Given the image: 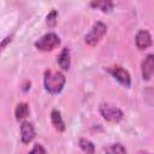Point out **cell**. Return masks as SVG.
Masks as SVG:
<instances>
[{
	"label": "cell",
	"mask_w": 154,
	"mask_h": 154,
	"mask_svg": "<svg viewBox=\"0 0 154 154\" xmlns=\"http://www.w3.org/2000/svg\"><path fill=\"white\" fill-rule=\"evenodd\" d=\"M142 78L144 81H149L154 77V54H148L141 64Z\"/></svg>",
	"instance_id": "8992f818"
},
{
	"label": "cell",
	"mask_w": 154,
	"mask_h": 154,
	"mask_svg": "<svg viewBox=\"0 0 154 154\" xmlns=\"http://www.w3.org/2000/svg\"><path fill=\"white\" fill-rule=\"evenodd\" d=\"M11 41H12V35H10V36L5 37V40L1 42V48L4 49V48L6 47V45H7V42H11Z\"/></svg>",
	"instance_id": "e0dca14e"
},
{
	"label": "cell",
	"mask_w": 154,
	"mask_h": 154,
	"mask_svg": "<svg viewBox=\"0 0 154 154\" xmlns=\"http://www.w3.org/2000/svg\"><path fill=\"white\" fill-rule=\"evenodd\" d=\"M28 154H46V149L40 143H36Z\"/></svg>",
	"instance_id": "2e32d148"
},
{
	"label": "cell",
	"mask_w": 154,
	"mask_h": 154,
	"mask_svg": "<svg viewBox=\"0 0 154 154\" xmlns=\"http://www.w3.org/2000/svg\"><path fill=\"white\" fill-rule=\"evenodd\" d=\"M135 41L138 49H147L152 45V36L147 30H140L136 34Z\"/></svg>",
	"instance_id": "ba28073f"
},
{
	"label": "cell",
	"mask_w": 154,
	"mask_h": 154,
	"mask_svg": "<svg viewBox=\"0 0 154 154\" xmlns=\"http://www.w3.org/2000/svg\"><path fill=\"white\" fill-rule=\"evenodd\" d=\"M29 106L25 103V102H20L17 105L16 109H14V116H16V119L17 120H22L24 118H26L29 116Z\"/></svg>",
	"instance_id": "8fae6325"
},
{
	"label": "cell",
	"mask_w": 154,
	"mask_h": 154,
	"mask_svg": "<svg viewBox=\"0 0 154 154\" xmlns=\"http://www.w3.org/2000/svg\"><path fill=\"white\" fill-rule=\"evenodd\" d=\"M99 111H100L103 119H106L108 122H112V123H118L124 117L123 111L120 108L111 105V103H101Z\"/></svg>",
	"instance_id": "3957f363"
},
{
	"label": "cell",
	"mask_w": 154,
	"mask_h": 154,
	"mask_svg": "<svg viewBox=\"0 0 154 154\" xmlns=\"http://www.w3.org/2000/svg\"><path fill=\"white\" fill-rule=\"evenodd\" d=\"M79 148L85 153V154H94L95 152V146L93 144V142H90L87 138H79Z\"/></svg>",
	"instance_id": "4fadbf2b"
},
{
	"label": "cell",
	"mask_w": 154,
	"mask_h": 154,
	"mask_svg": "<svg viewBox=\"0 0 154 154\" xmlns=\"http://www.w3.org/2000/svg\"><path fill=\"white\" fill-rule=\"evenodd\" d=\"M58 64L63 70H69L70 69V64H71V59H70V51L69 48H63V51L60 52L59 57H58Z\"/></svg>",
	"instance_id": "30bf717a"
},
{
	"label": "cell",
	"mask_w": 154,
	"mask_h": 154,
	"mask_svg": "<svg viewBox=\"0 0 154 154\" xmlns=\"http://www.w3.org/2000/svg\"><path fill=\"white\" fill-rule=\"evenodd\" d=\"M141 154H149V153H141Z\"/></svg>",
	"instance_id": "ac0fdd59"
},
{
	"label": "cell",
	"mask_w": 154,
	"mask_h": 154,
	"mask_svg": "<svg viewBox=\"0 0 154 154\" xmlns=\"http://www.w3.org/2000/svg\"><path fill=\"white\" fill-rule=\"evenodd\" d=\"M59 45H60V38L55 32H47L35 42V47L43 52L53 51Z\"/></svg>",
	"instance_id": "7a4b0ae2"
},
{
	"label": "cell",
	"mask_w": 154,
	"mask_h": 154,
	"mask_svg": "<svg viewBox=\"0 0 154 154\" xmlns=\"http://www.w3.org/2000/svg\"><path fill=\"white\" fill-rule=\"evenodd\" d=\"M57 18H58V12L55 10H52L47 17H46V23L48 24V26H55L57 24Z\"/></svg>",
	"instance_id": "9a60e30c"
},
{
	"label": "cell",
	"mask_w": 154,
	"mask_h": 154,
	"mask_svg": "<svg viewBox=\"0 0 154 154\" xmlns=\"http://www.w3.org/2000/svg\"><path fill=\"white\" fill-rule=\"evenodd\" d=\"M106 31H107V26H106L105 23H102V22L94 23L91 29H90V31L85 35V42L89 46H95L103 37Z\"/></svg>",
	"instance_id": "277c9868"
},
{
	"label": "cell",
	"mask_w": 154,
	"mask_h": 154,
	"mask_svg": "<svg viewBox=\"0 0 154 154\" xmlns=\"http://www.w3.org/2000/svg\"><path fill=\"white\" fill-rule=\"evenodd\" d=\"M35 137V129L30 122H23L20 124V140L23 143H29Z\"/></svg>",
	"instance_id": "52a82bcc"
},
{
	"label": "cell",
	"mask_w": 154,
	"mask_h": 154,
	"mask_svg": "<svg viewBox=\"0 0 154 154\" xmlns=\"http://www.w3.org/2000/svg\"><path fill=\"white\" fill-rule=\"evenodd\" d=\"M51 122H52V125L54 126V129L57 131H64L65 130V123H64V120L61 118V114L58 109H52Z\"/></svg>",
	"instance_id": "9c48e42d"
},
{
	"label": "cell",
	"mask_w": 154,
	"mask_h": 154,
	"mask_svg": "<svg viewBox=\"0 0 154 154\" xmlns=\"http://www.w3.org/2000/svg\"><path fill=\"white\" fill-rule=\"evenodd\" d=\"M105 154H126V150L123 144L113 143V144H109L105 149Z\"/></svg>",
	"instance_id": "5bb4252c"
},
{
	"label": "cell",
	"mask_w": 154,
	"mask_h": 154,
	"mask_svg": "<svg viewBox=\"0 0 154 154\" xmlns=\"http://www.w3.org/2000/svg\"><path fill=\"white\" fill-rule=\"evenodd\" d=\"M65 76L61 72H53L51 70H47L45 72L43 77V83H45V89L51 93V94H58L63 90L65 85Z\"/></svg>",
	"instance_id": "6da1fadb"
},
{
	"label": "cell",
	"mask_w": 154,
	"mask_h": 154,
	"mask_svg": "<svg viewBox=\"0 0 154 154\" xmlns=\"http://www.w3.org/2000/svg\"><path fill=\"white\" fill-rule=\"evenodd\" d=\"M90 6L95 7V8H99L102 12H109L113 8L114 4L112 1H109V0H101V1H91Z\"/></svg>",
	"instance_id": "7c38bea8"
},
{
	"label": "cell",
	"mask_w": 154,
	"mask_h": 154,
	"mask_svg": "<svg viewBox=\"0 0 154 154\" xmlns=\"http://www.w3.org/2000/svg\"><path fill=\"white\" fill-rule=\"evenodd\" d=\"M107 71L124 87L129 88L131 85V77L129 75V72L123 69L122 66H112V67H108Z\"/></svg>",
	"instance_id": "5b68a950"
}]
</instances>
